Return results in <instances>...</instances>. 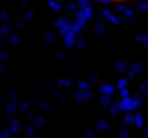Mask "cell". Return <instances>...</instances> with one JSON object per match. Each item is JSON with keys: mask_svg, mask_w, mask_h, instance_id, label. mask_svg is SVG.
I'll return each instance as SVG.
<instances>
[{"mask_svg": "<svg viewBox=\"0 0 148 138\" xmlns=\"http://www.w3.org/2000/svg\"><path fill=\"white\" fill-rule=\"evenodd\" d=\"M99 2H110V4H120V2H130V0H99Z\"/></svg>", "mask_w": 148, "mask_h": 138, "instance_id": "6da1fadb", "label": "cell"}]
</instances>
